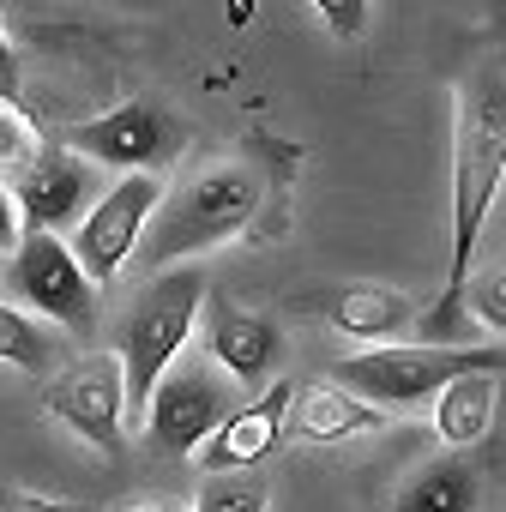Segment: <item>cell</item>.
Masks as SVG:
<instances>
[{
  "label": "cell",
  "mask_w": 506,
  "mask_h": 512,
  "mask_svg": "<svg viewBox=\"0 0 506 512\" xmlns=\"http://www.w3.org/2000/svg\"><path fill=\"white\" fill-rule=\"evenodd\" d=\"M500 61L488 55L464 97H458V139H452V266H446V290L434 302V314L422 320V344H452L458 338V284L476 266V241L482 223L500 199V175H506V97H500Z\"/></svg>",
  "instance_id": "1"
},
{
  "label": "cell",
  "mask_w": 506,
  "mask_h": 512,
  "mask_svg": "<svg viewBox=\"0 0 506 512\" xmlns=\"http://www.w3.org/2000/svg\"><path fill=\"white\" fill-rule=\"evenodd\" d=\"M278 181H284V163H266L260 139L241 157H217V163H199L187 169L175 187H163L157 211H151V241H139V253L151 266H175V260H193V253L217 247V241H235L260 223V211L278 199Z\"/></svg>",
  "instance_id": "2"
},
{
  "label": "cell",
  "mask_w": 506,
  "mask_h": 512,
  "mask_svg": "<svg viewBox=\"0 0 506 512\" xmlns=\"http://www.w3.org/2000/svg\"><path fill=\"white\" fill-rule=\"evenodd\" d=\"M205 272L199 260H175V266H157V278L145 284V296L133 302L127 326H121V392H127V422L139 428L145 422V398L151 386L175 368L193 320H199V302H205Z\"/></svg>",
  "instance_id": "3"
},
{
  "label": "cell",
  "mask_w": 506,
  "mask_h": 512,
  "mask_svg": "<svg viewBox=\"0 0 506 512\" xmlns=\"http://www.w3.org/2000/svg\"><path fill=\"white\" fill-rule=\"evenodd\" d=\"M464 368H506V344H374L332 368V386L368 398L374 410H416Z\"/></svg>",
  "instance_id": "4"
},
{
  "label": "cell",
  "mask_w": 506,
  "mask_h": 512,
  "mask_svg": "<svg viewBox=\"0 0 506 512\" xmlns=\"http://www.w3.org/2000/svg\"><path fill=\"white\" fill-rule=\"evenodd\" d=\"M43 410L67 422L85 446L103 458L127 452V392H121V356L115 350H85L67 368H49L43 380Z\"/></svg>",
  "instance_id": "5"
},
{
  "label": "cell",
  "mask_w": 506,
  "mask_h": 512,
  "mask_svg": "<svg viewBox=\"0 0 506 512\" xmlns=\"http://www.w3.org/2000/svg\"><path fill=\"white\" fill-rule=\"evenodd\" d=\"M67 151H79L85 163H109V169H163L187 151V127L169 115V103L157 97H127L79 127H67Z\"/></svg>",
  "instance_id": "6"
},
{
  "label": "cell",
  "mask_w": 506,
  "mask_h": 512,
  "mask_svg": "<svg viewBox=\"0 0 506 512\" xmlns=\"http://www.w3.org/2000/svg\"><path fill=\"white\" fill-rule=\"evenodd\" d=\"M7 284L19 290L25 308H37L49 326H67L73 338L97 332V284L85 278V266L73 260V247L55 241L49 229H25L13 247Z\"/></svg>",
  "instance_id": "7"
},
{
  "label": "cell",
  "mask_w": 506,
  "mask_h": 512,
  "mask_svg": "<svg viewBox=\"0 0 506 512\" xmlns=\"http://www.w3.org/2000/svg\"><path fill=\"white\" fill-rule=\"evenodd\" d=\"M157 199H163V181L151 169H127L97 205H85V217H79V229H73L67 247H73V260L85 266L91 284L121 278V266L133 260L139 241H145V223H151Z\"/></svg>",
  "instance_id": "8"
},
{
  "label": "cell",
  "mask_w": 506,
  "mask_h": 512,
  "mask_svg": "<svg viewBox=\"0 0 506 512\" xmlns=\"http://www.w3.org/2000/svg\"><path fill=\"white\" fill-rule=\"evenodd\" d=\"M223 410H229V392L217 386V374H205V368H175V374H163V380L151 386L139 428L151 434L157 452L193 458V446L217 428Z\"/></svg>",
  "instance_id": "9"
},
{
  "label": "cell",
  "mask_w": 506,
  "mask_h": 512,
  "mask_svg": "<svg viewBox=\"0 0 506 512\" xmlns=\"http://www.w3.org/2000/svg\"><path fill=\"white\" fill-rule=\"evenodd\" d=\"M7 187H13L19 217H25L31 229L61 235L67 223L85 217V205H91V193H97V169H91L79 151H67V145H37V157H31Z\"/></svg>",
  "instance_id": "10"
},
{
  "label": "cell",
  "mask_w": 506,
  "mask_h": 512,
  "mask_svg": "<svg viewBox=\"0 0 506 512\" xmlns=\"http://www.w3.org/2000/svg\"><path fill=\"white\" fill-rule=\"evenodd\" d=\"M290 398H296V380H266L260 398L217 416V428L193 446V464L205 476H217V470H247V464L272 458V446L284 440V422H290Z\"/></svg>",
  "instance_id": "11"
},
{
  "label": "cell",
  "mask_w": 506,
  "mask_h": 512,
  "mask_svg": "<svg viewBox=\"0 0 506 512\" xmlns=\"http://www.w3.org/2000/svg\"><path fill=\"white\" fill-rule=\"evenodd\" d=\"M205 350L217 356V368L241 386H266L278 356H284V338H278V320L272 314H247L235 308L223 290H205Z\"/></svg>",
  "instance_id": "12"
},
{
  "label": "cell",
  "mask_w": 506,
  "mask_h": 512,
  "mask_svg": "<svg viewBox=\"0 0 506 512\" xmlns=\"http://www.w3.org/2000/svg\"><path fill=\"white\" fill-rule=\"evenodd\" d=\"M302 314H320L326 326H338L344 338H398L416 320V302L392 284H332L296 302Z\"/></svg>",
  "instance_id": "13"
},
{
  "label": "cell",
  "mask_w": 506,
  "mask_h": 512,
  "mask_svg": "<svg viewBox=\"0 0 506 512\" xmlns=\"http://www.w3.org/2000/svg\"><path fill=\"white\" fill-rule=\"evenodd\" d=\"M500 416V368H464L434 392V434L446 446H476Z\"/></svg>",
  "instance_id": "14"
},
{
  "label": "cell",
  "mask_w": 506,
  "mask_h": 512,
  "mask_svg": "<svg viewBox=\"0 0 506 512\" xmlns=\"http://www.w3.org/2000/svg\"><path fill=\"white\" fill-rule=\"evenodd\" d=\"M290 410H296V434L314 446L362 440V434H380V422H386V410H374L368 398H356L344 386H308L302 398H290Z\"/></svg>",
  "instance_id": "15"
},
{
  "label": "cell",
  "mask_w": 506,
  "mask_h": 512,
  "mask_svg": "<svg viewBox=\"0 0 506 512\" xmlns=\"http://www.w3.org/2000/svg\"><path fill=\"white\" fill-rule=\"evenodd\" d=\"M392 512H476V464L470 458H428L398 488Z\"/></svg>",
  "instance_id": "16"
},
{
  "label": "cell",
  "mask_w": 506,
  "mask_h": 512,
  "mask_svg": "<svg viewBox=\"0 0 506 512\" xmlns=\"http://www.w3.org/2000/svg\"><path fill=\"white\" fill-rule=\"evenodd\" d=\"M0 362L25 368V374H49L55 368V332L43 320H31L25 308L0 302Z\"/></svg>",
  "instance_id": "17"
},
{
  "label": "cell",
  "mask_w": 506,
  "mask_h": 512,
  "mask_svg": "<svg viewBox=\"0 0 506 512\" xmlns=\"http://www.w3.org/2000/svg\"><path fill=\"white\" fill-rule=\"evenodd\" d=\"M199 512H272V482L260 476V464L217 470L199 488Z\"/></svg>",
  "instance_id": "18"
},
{
  "label": "cell",
  "mask_w": 506,
  "mask_h": 512,
  "mask_svg": "<svg viewBox=\"0 0 506 512\" xmlns=\"http://www.w3.org/2000/svg\"><path fill=\"white\" fill-rule=\"evenodd\" d=\"M458 308H470V314H476V326L506 332V272H500V266H488V272L464 278V284H458Z\"/></svg>",
  "instance_id": "19"
},
{
  "label": "cell",
  "mask_w": 506,
  "mask_h": 512,
  "mask_svg": "<svg viewBox=\"0 0 506 512\" xmlns=\"http://www.w3.org/2000/svg\"><path fill=\"white\" fill-rule=\"evenodd\" d=\"M37 127H31V115L19 109V103H0V181H13L31 157H37Z\"/></svg>",
  "instance_id": "20"
},
{
  "label": "cell",
  "mask_w": 506,
  "mask_h": 512,
  "mask_svg": "<svg viewBox=\"0 0 506 512\" xmlns=\"http://www.w3.org/2000/svg\"><path fill=\"white\" fill-rule=\"evenodd\" d=\"M314 13L326 19V31L338 43H356L368 31V0H314Z\"/></svg>",
  "instance_id": "21"
},
{
  "label": "cell",
  "mask_w": 506,
  "mask_h": 512,
  "mask_svg": "<svg viewBox=\"0 0 506 512\" xmlns=\"http://www.w3.org/2000/svg\"><path fill=\"white\" fill-rule=\"evenodd\" d=\"M0 512H91V506L85 500H55V494L19 488V482H0Z\"/></svg>",
  "instance_id": "22"
},
{
  "label": "cell",
  "mask_w": 506,
  "mask_h": 512,
  "mask_svg": "<svg viewBox=\"0 0 506 512\" xmlns=\"http://www.w3.org/2000/svg\"><path fill=\"white\" fill-rule=\"evenodd\" d=\"M0 103H19V49L7 37V19H0Z\"/></svg>",
  "instance_id": "23"
},
{
  "label": "cell",
  "mask_w": 506,
  "mask_h": 512,
  "mask_svg": "<svg viewBox=\"0 0 506 512\" xmlns=\"http://www.w3.org/2000/svg\"><path fill=\"white\" fill-rule=\"evenodd\" d=\"M19 235H25L19 199H13V187H7V181H0V253H13V247H19Z\"/></svg>",
  "instance_id": "24"
},
{
  "label": "cell",
  "mask_w": 506,
  "mask_h": 512,
  "mask_svg": "<svg viewBox=\"0 0 506 512\" xmlns=\"http://www.w3.org/2000/svg\"><path fill=\"white\" fill-rule=\"evenodd\" d=\"M109 512H187V506H175V500H163V494H139V500H121V506H109Z\"/></svg>",
  "instance_id": "25"
}]
</instances>
